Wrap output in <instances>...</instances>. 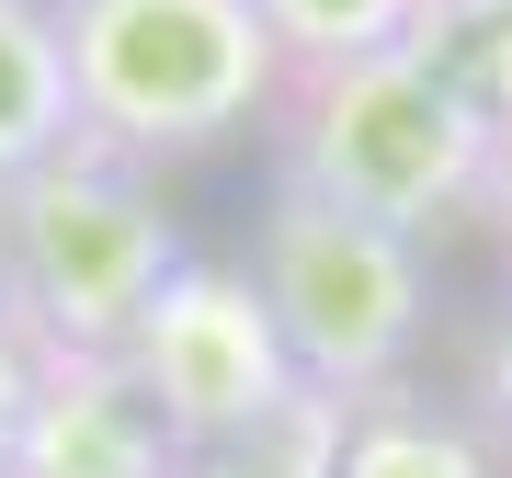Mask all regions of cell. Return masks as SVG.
Instances as JSON below:
<instances>
[{
  "mask_svg": "<svg viewBox=\"0 0 512 478\" xmlns=\"http://www.w3.org/2000/svg\"><path fill=\"white\" fill-rule=\"evenodd\" d=\"M410 57H421L467 114L512 126V0H421Z\"/></svg>",
  "mask_w": 512,
  "mask_h": 478,
  "instance_id": "obj_9",
  "label": "cell"
},
{
  "mask_svg": "<svg viewBox=\"0 0 512 478\" xmlns=\"http://www.w3.org/2000/svg\"><path fill=\"white\" fill-rule=\"evenodd\" d=\"M330 478H501V456L478 444V422L433 399V387H376V399H342V456Z\"/></svg>",
  "mask_w": 512,
  "mask_h": 478,
  "instance_id": "obj_7",
  "label": "cell"
},
{
  "mask_svg": "<svg viewBox=\"0 0 512 478\" xmlns=\"http://www.w3.org/2000/svg\"><path fill=\"white\" fill-rule=\"evenodd\" d=\"M239 262H251L262 308H274L296 376L319 399H376V387L410 376L421 319H433L421 239L376 228V217H342V205H319L296 183H262V217H251Z\"/></svg>",
  "mask_w": 512,
  "mask_h": 478,
  "instance_id": "obj_4",
  "label": "cell"
},
{
  "mask_svg": "<svg viewBox=\"0 0 512 478\" xmlns=\"http://www.w3.org/2000/svg\"><path fill=\"white\" fill-rule=\"evenodd\" d=\"M478 410H490V433L512 444V285L490 308V353H478Z\"/></svg>",
  "mask_w": 512,
  "mask_h": 478,
  "instance_id": "obj_12",
  "label": "cell"
},
{
  "mask_svg": "<svg viewBox=\"0 0 512 478\" xmlns=\"http://www.w3.org/2000/svg\"><path fill=\"white\" fill-rule=\"evenodd\" d=\"M80 137L69 103V46H57V0H0V183Z\"/></svg>",
  "mask_w": 512,
  "mask_h": 478,
  "instance_id": "obj_8",
  "label": "cell"
},
{
  "mask_svg": "<svg viewBox=\"0 0 512 478\" xmlns=\"http://www.w3.org/2000/svg\"><path fill=\"white\" fill-rule=\"evenodd\" d=\"M183 444L160 433V410L137 399V376L114 353H57L35 365V410H23L0 478H171Z\"/></svg>",
  "mask_w": 512,
  "mask_h": 478,
  "instance_id": "obj_6",
  "label": "cell"
},
{
  "mask_svg": "<svg viewBox=\"0 0 512 478\" xmlns=\"http://www.w3.org/2000/svg\"><path fill=\"white\" fill-rule=\"evenodd\" d=\"M171 274H183V217L126 148L69 137L23 183H0V319L35 365L126 353V331Z\"/></svg>",
  "mask_w": 512,
  "mask_h": 478,
  "instance_id": "obj_1",
  "label": "cell"
},
{
  "mask_svg": "<svg viewBox=\"0 0 512 478\" xmlns=\"http://www.w3.org/2000/svg\"><path fill=\"white\" fill-rule=\"evenodd\" d=\"M274 23L285 69H342V57H376V46H410L421 0H251Z\"/></svg>",
  "mask_w": 512,
  "mask_h": 478,
  "instance_id": "obj_11",
  "label": "cell"
},
{
  "mask_svg": "<svg viewBox=\"0 0 512 478\" xmlns=\"http://www.w3.org/2000/svg\"><path fill=\"white\" fill-rule=\"evenodd\" d=\"M262 126H274V183L342 205V217H376L399 239L478 217V171H490V137H501L410 46L342 57V69H285Z\"/></svg>",
  "mask_w": 512,
  "mask_h": 478,
  "instance_id": "obj_2",
  "label": "cell"
},
{
  "mask_svg": "<svg viewBox=\"0 0 512 478\" xmlns=\"http://www.w3.org/2000/svg\"><path fill=\"white\" fill-rule=\"evenodd\" d=\"M330 456H342V399H296L285 422H262V433L183 444L171 478H330Z\"/></svg>",
  "mask_w": 512,
  "mask_h": 478,
  "instance_id": "obj_10",
  "label": "cell"
},
{
  "mask_svg": "<svg viewBox=\"0 0 512 478\" xmlns=\"http://www.w3.org/2000/svg\"><path fill=\"white\" fill-rule=\"evenodd\" d=\"M478 217H490V239L512 251V126L490 137V171H478Z\"/></svg>",
  "mask_w": 512,
  "mask_h": 478,
  "instance_id": "obj_14",
  "label": "cell"
},
{
  "mask_svg": "<svg viewBox=\"0 0 512 478\" xmlns=\"http://www.w3.org/2000/svg\"><path fill=\"white\" fill-rule=\"evenodd\" d=\"M114 365L137 376V399L160 410L171 444H228V433L285 422L296 399H319V387L296 376L274 308H262L251 262H217V251H183V274L148 296V319L126 331Z\"/></svg>",
  "mask_w": 512,
  "mask_h": 478,
  "instance_id": "obj_5",
  "label": "cell"
},
{
  "mask_svg": "<svg viewBox=\"0 0 512 478\" xmlns=\"http://www.w3.org/2000/svg\"><path fill=\"white\" fill-rule=\"evenodd\" d=\"M80 137L126 160H194L262 126L285 92V46L251 0H57Z\"/></svg>",
  "mask_w": 512,
  "mask_h": 478,
  "instance_id": "obj_3",
  "label": "cell"
},
{
  "mask_svg": "<svg viewBox=\"0 0 512 478\" xmlns=\"http://www.w3.org/2000/svg\"><path fill=\"white\" fill-rule=\"evenodd\" d=\"M23 410H35V353H23V342H12V319H0V456H12Z\"/></svg>",
  "mask_w": 512,
  "mask_h": 478,
  "instance_id": "obj_13",
  "label": "cell"
}]
</instances>
